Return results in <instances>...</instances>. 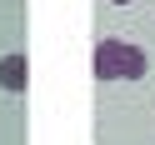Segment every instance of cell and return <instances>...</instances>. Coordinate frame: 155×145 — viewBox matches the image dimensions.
<instances>
[{
    "mask_svg": "<svg viewBox=\"0 0 155 145\" xmlns=\"http://www.w3.org/2000/svg\"><path fill=\"white\" fill-rule=\"evenodd\" d=\"M25 85H30V55L15 50V55H0V90L20 95Z\"/></svg>",
    "mask_w": 155,
    "mask_h": 145,
    "instance_id": "6da1fadb",
    "label": "cell"
},
{
    "mask_svg": "<svg viewBox=\"0 0 155 145\" xmlns=\"http://www.w3.org/2000/svg\"><path fill=\"white\" fill-rule=\"evenodd\" d=\"M95 80H120V40L95 45Z\"/></svg>",
    "mask_w": 155,
    "mask_h": 145,
    "instance_id": "7a4b0ae2",
    "label": "cell"
}]
</instances>
